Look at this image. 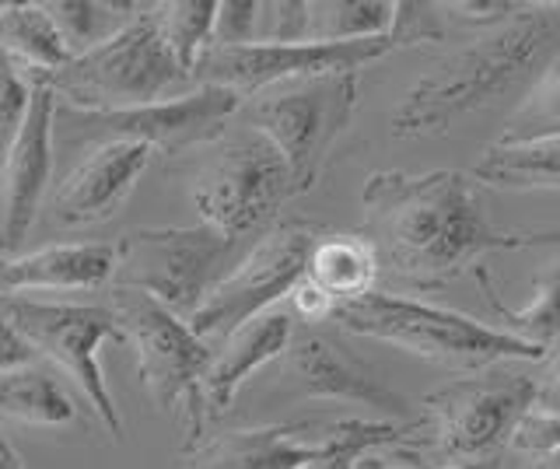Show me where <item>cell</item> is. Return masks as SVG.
Instances as JSON below:
<instances>
[{
	"label": "cell",
	"instance_id": "14",
	"mask_svg": "<svg viewBox=\"0 0 560 469\" xmlns=\"http://www.w3.org/2000/svg\"><path fill=\"white\" fill-rule=\"evenodd\" d=\"M393 36L361 39V43H298V46H210L200 57L192 81L214 84L235 92L242 102L277 89V84L329 78V74H358L361 67L393 54Z\"/></svg>",
	"mask_w": 560,
	"mask_h": 469
},
{
	"label": "cell",
	"instance_id": "27",
	"mask_svg": "<svg viewBox=\"0 0 560 469\" xmlns=\"http://www.w3.org/2000/svg\"><path fill=\"white\" fill-rule=\"evenodd\" d=\"M542 137H560V54L542 67L522 106L508 116L501 144L542 141Z\"/></svg>",
	"mask_w": 560,
	"mask_h": 469
},
{
	"label": "cell",
	"instance_id": "8",
	"mask_svg": "<svg viewBox=\"0 0 560 469\" xmlns=\"http://www.w3.org/2000/svg\"><path fill=\"white\" fill-rule=\"evenodd\" d=\"M214 144V154L192 179V207L210 228L238 242L273 224L294 197H302L284 154L259 130L228 133Z\"/></svg>",
	"mask_w": 560,
	"mask_h": 469
},
{
	"label": "cell",
	"instance_id": "35",
	"mask_svg": "<svg viewBox=\"0 0 560 469\" xmlns=\"http://www.w3.org/2000/svg\"><path fill=\"white\" fill-rule=\"evenodd\" d=\"M291 316H298L302 323H326L332 319V312H337V302L323 294L312 281H302L294 291H291Z\"/></svg>",
	"mask_w": 560,
	"mask_h": 469
},
{
	"label": "cell",
	"instance_id": "31",
	"mask_svg": "<svg viewBox=\"0 0 560 469\" xmlns=\"http://www.w3.org/2000/svg\"><path fill=\"white\" fill-rule=\"evenodd\" d=\"M256 25H259V0H221L210 46H249L256 43Z\"/></svg>",
	"mask_w": 560,
	"mask_h": 469
},
{
	"label": "cell",
	"instance_id": "19",
	"mask_svg": "<svg viewBox=\"0 0 560 469\" xmlns=\"http://www.w3.org/2000/svg\"><path fill=\"white\" fill-rule=\"evenodd\" d=\"M291 312L270 308L262 316L249 319L238 326L232 337H224V347L210 357V368L203 375V407L207 417H221L232 407L235 392L242 389V382L253 372H259L262 364L277 361L288 351L294 340V326H291Z\"/></svg>",
	"mask_w": 560,
	"mask_h": 469
},
{
	"label": "cell",
	"instance_id": "23",
	"mask_svg": "<svg viewBox=\"0 0 560 469\" xmlns=\"http://www.w3.org/2000/svg\"><path fill=\"white\" fill-rule=\"evenodd\" d=\"M472 179L494 189H560V137L522 144H494L483 151V159L472 168Z\"/></svg>",
	"mask_w": 560,
	"mask_h": 469
},
{
	"label": "cell",
	"instance_id": "13",
	"mask_svg": "<svg viewBox=\"0 0 560 469\" xmlns=\"http://www.w3.org/2000/svg\"><path fill=\"white\" fill-rule=\"evenodd\" d=\"M315 242H319V224L308 221H284L270 228L232 273L210 288L203 305L189 316V329L200 340L232 337L238 326L270 312L280 298H291V291L308 273Z\"/></svg>",
	"mask_w": 560,
	"mask_h": 469
},
{
	"label": "cell",
	"instance_id": "21",
	"mask_svg": "<svg viewBox=\"0 0 560 469\" xmlns=\"http://www.w3.org/2000/svg\"><path fill=\"white\" fill-rule=\"evenodd\" d=\"M0 57H8L14 67L22 63L25 74H52L74 60L49 11L18 0L0 4Z\"/></svg>",
	"mask_w": 560,
	"mask_h": 469
},
{
	"label": "cell",
	"instance_id": "28",
	"mask_svg": "<svg viewBox=\"0 0 560 469\" xmlns=\"http://www.w3.org/2000/svg\"><path fill=\"white\" fill-rule=\"evenodd\" d=\"M256 43H270V46L308 43V0H259Z\"/></svg>",
	"mask_w": 560,
	"mask_h": 469
},
{
	"label": "cell",
	"instance_id": "18",
	"mask_svg": "<svg viewBox=\"0 0 560 469\" xmlns=\"http://www.w3.org/2000/svg\"><path fill=\"white\" fill-rule=\"evenodd\" d=\"M116 277V246L63 242L28 256H0V294L25 298V291H98Z\"/></svg>",
	"mask_w": 560,
	"mask_h": 469
},
{
	"label": "cell",
	"instance_id": "7",
	"mask_svg": "<svg viewBox=\"0 0 560 469\" xmlns=\"http://www.w3.org/2000/svg\"><path fill=\"white\" fill-rule=\"evenodd\" d=\"M417 421H361V417L305 413L267 427L228 431L207 438L189 456V469H305L340 452H375L407 445Z\"/></svg>",
	"mask_w": 560,
	"mask_h": 469
},
{
	"label": "cell",
	"instance_id": "24",
	"mask_svg": "<svg viewBox=\"0 0 560 469\" xmlns=\"http://www.w3.org/2000/svg\"><path fill=\"white\" fill-rule=\"evenodd\" d=\"M472 277H477V284L483 291V302L490 305V312L508 326V333L533 343V347H553L560 340V259L542 270L533 284V298L525 302L522 308H508L494 284H490V273L487 267H472Z\"/></svg>",
	"mask_w": 560,
	"mask_h": 469
},
{
	"label": "cell",
	"instance_id": "22",
	"mask_svg": "<svg viewBox=\"0 0 560 469\" xmlns=\"http://www.w3.org/2000/svg\"><path fill=\"white\" fill-rule=\"evenodd\" d=\"M78 417L74 399L67 396L46 364H22L0 372V421L32 427H63Z\"/></svg>",
	"mask_w": 560,
	"mask_h": 469
},
{
	"label": "cell",
	"instance_id": "17",
	"mask_svg": "<svg viewBox=\"0 0 560 469\" xmlns=\"http://www.w3.org/2000/svg\"><path fill=\"white\" fill-rule=\"evenodd\" d=\"M291 372L302 382L305 396L312 399H340V403H358L368 410H378L385 417H407V399L396 389L385 386L375 368H368L361 357L343 351L329 337H319L305 329L294 333L291 347Z\"/></svg>",
	"mask_w": 560,
	"mask_h": 469
},
{
	"label": "cell",
	"instance_id": "15",
	"mask_svg": "<svg viewBox=\"0 0 560 469\" xmlns=\"http://www.w3.org/2000/svg\"><path fill=\"white\" fill-rule=\"evenodd\" d=\"M52 119H57V95L49 84L32 81L28 113L8 141L4 168H0V253L18 249L43 207L52 176V141H57Z\"/></svg>",
	"mask_w": 560,
	"mask_h": 469
},
{
	"label": "cell",
	"instance_id": "32",
	"mask_svg": "<svg viewBox=\"0 0 560 469\" xmlns=\"http://www.w3.org/2000/svg\"><path fill=\"white\" fill-rule=\"evenodd\" d=\"M512 448L529 452V456H536V459L560 456V413L529 410L512 434Z\"/></svg>",
	"mask_w": 560,
	"mask_h": 469
},
{
	"label": "cell",
	"instance_id": "5",
	"mask_svg": "<svg viewBox=\"0 0 560 469\" xmlns=\"http://www.w3.org/2000/svg\"><path fill=\"white\" fill-rule=\"evenodd\" d=\"M52 89L60 106L84 113H119L165 102L175 84L189 81V74L172 57L162 32L154 28L148 4L122 25L116 36L84 49L67 67L52 74H28Z\"/></svg>",
	"mask_w": 560,
	"mask_h": 469
},
{
	"label": "cell",
	"instance_id": "4",
	"mask_svg": "<svg viewBox=\"0 0 560 469\" xmlns=\"http://www.w3.org/2000/svg\"><path fill=\"white\" fill-rule=\"evenodd\" d=\"M536 403L533 375L487 368L472 378H455L420 399L424 417L407 442L431 469L490 459L501 445H512L522 417Z\"/></svg>",
	"mask_w": 560,
	"mask_h": 469
},
{
	"label": "cell",
	"instance_id": "3",
	"mask_svg": "<svg viewBox=\"0 0 560 469\" xmlns=\"http://www.w3.org/2000/svg\"><path fill=\"white\" fill-rule=\"evenodd\" d=\"M343 333L393 343L445 372L480 375L501 361H542L547 351L533 347L508 329H490L463 312H452L431 302H417L407 294L372 291L358 302L337 305L332 312Z\"/></svg>",
	"mask_w": 560,
	"mask_h": 469
},
{
	"label": "cell",
	"instance_id": "26",
	"mask_svg": "<svg viewBox=\"0 0 560 469\" xmlns=\"http://www.w3.org/2000/svg\"><path fill=\"white\" fill-rule=\"evenodd\" d=\"M148 14L154 28L162 32L172 57L179 60V67L192 81V71H197L200 57L214 39L218 0H165V4H148Z\"/></svg>",
	"mask_w": 560,
	"mask_h": 469
},
{
	"label": "cell",
	"instance_id": "11",
	"mask_svg": "<svg viewBox=\"0 0 560 469\" xmlns=\"http://www.w3.org/2000/svg\"><path fill=\"white\" fill-rule=\"evenodd\" d=\"M0 312H4L11 326L22 333V340L32 347L35 357L57 364V368L74 382L78 392L84 396V403L98 417V424L119 442L122 417L98 368V347L105 340L127 343V333H122L116 312L105 305L35 302V298H8V294H0Z\"/></svg>",
	"mask_w": 560,
	"mask_h": 469
},
{
	"label": "cell",
	"instance_id": "33",
	"mask_svg": "<svg viewBox=\"0 0 560 469\" xmlns=\"http://www.w3.org/2000/svg\"><path fill=\"white\" fill-rule=\"evenodd\" d=\"M442 11H448L452 19H463V22H477L494 28L501 22H508L522 4H512V0H452V4H438Z\"/></svg>",
	"mask_w": 560,
	"mask_h": 469
},
{
	"label": "cell",
	"instance_id": "30",
	"mask_svg": "<svg viewBox=\"0 0 560 469\" xmlns=\"http://www.w3.org/2000/svg\"><path fill=\"white\" fill-rule=\"evenodd\" d=\"M32 102V81L22 74V67H14L8 57H0V133L11 137L22 127Z\"/></svg>",
	"mask_w": 560,
	"mask_h": 469
},
{
	"label": "cell",
	"instance_id": "2",
	"mask_svg": "<svg viewBox=\"0 0 560 469\" xmlns=\"http://www.w3.org/2000/svg\"><path fill=\"white\" fill-rule=\"evenodd\" d=\"M560 54V4H522L512 19L480 32L428 74L399 102L389 127L399 141L448 133L459 119L494 106L512 89ZM539 78V74H536Z\"/></svg>",
	"mask_w": 560,
	"mask_h": 469
},
{
	"label": "cell",
	"instance_id": "1",
	"mask_svg": "<svg viewBox=\"0 0 560 469\" xmlns=\"http://www.w3.org/2000/svg\"><path fill=\"white\" fill-rule=\"evenodd\" d=\"M364 238L378 273L402 291H438L487 253L560 242V232H501L490 224L472 172H375L361 189Z\"/></svg>",
	"mask_w": 560,
	"mask_h": 469
},
{
	"label": "cell",
	"instance_id": "38",
	"mask_svg": "<svg viewBox=\"0 0 560 469\" xmlns=\"http://www.w3.org/2000/svg\"><path fill=\"white\" fill-rule=\"evenodd\" d=\"M0 469H25V462H22V456L14 452V445L0 434Z\"/></svg>",
	"mask_w": 560,
	"mask_h": 469
},
{
	"label": "cell",
	"instance_id": "6",
	"mask_svg": "<svg viewBox=\"0 0 560 469\" xmlns=\"http://www.w3.org/2000/svg\"><path fill=\"white\" fill-rule=\"evenodd\" d=\"M116 319L127 333V343L137 354V372L151 403L162 413H183L186 438L183 456H192L207 438V407H203V375L210 368V347L189 329L186 319H179L165 305L140 291L113 288Z\"/></svg>",
	"mask_w": 560,
	"mask_h": 469
},
{
	"label": "cell",
	"instance_id": "12",
	"mask_svg": "<svg viewBox=\"0 0 560 469\" xmlns=\"http://www.w3.org/2000/svg\"><path fill=\"white\" fill-rule=\"evenodd\" d=\"M242 109V98L228 89L200 84L197 92L154 102L140 109L119 113H84L57 102V119H52V137L60 144H109V141H137L151 151L179 154L197 144H214L224 137V124Z\"/></svg>",
	"mask_w": 560,
	"mask_h": 469
},
{
	"label": "cell",
	"instance_id": "16",
	"mask_svg": "<svg viewBox=\"0 0 560 469\" xmlns=\"http://www.w3.org/2000/svg\"><path fill=\"white\" fill-rule=\"evenodd\" d=\"M151 148L137 141H109L95 144V151L74 165V172L49 197V218L60 228H81V224L109 221L133 186L151 165Z\"/></svg>",
	"mask_w": 560,
	"mask_h": 469
},
{
	"label": "cell",
	"instance_id": "20",
	"mask_svg": "<svg viewBox=\"0 0 560 469\" xmlns=\"http://www.w3.org/2000/svg\"><path fill=\"white\" fill-rule=\"evenodd\" d=\"M378 277V256L364 235H326L315 242L308 256L305 281L329 294L337 305H347L372 294Z\"/></svg>",
	"mask_w": 560,
	"mask_h": 469
},
{
	"label": "cell",
	"instance_id": "39",
	"mask_svg": "<svg viewBox=\"0 0 560 469\" xmlns=\"http://www.w3.org/2000/svg\"><path fill=\"white\" fill-rule=\"evenodd\" d=\"M522 469H557L553 462H547V459H536V462H529V466H522Z\"/></svg>",
	"mask_w": 560,
	"mask_h": 469
},
{
	"label": "cell",
	"instance_id": "40",
	"mask_svg": "<svg viewBox=\"0 0 560 469\" xmlns=\"http://www.w3.org/2000/svg\"><path fill=\"white\" fill-rule=\"evenodd\" d=\"M557 469H560V466H557Z\"/></svg>",
	"mask_w": 560,
	"mask_h": 469
},
{
	"label": "cell",
	"instance_id": "29",
	"mask_svg": "<svg viewBox=\"0 0 560 469\" xmlns=\"http://www.w3.org/2000/svg\"><path fill=\"white\" fill-rule=\"evenodd\" d=\"M442 8L438 4H417V0H399L393 14V43L399 46H417V43H438L445 39L442 28Z\"/></svg>",
	"mask_w": 560,
	"mask_h": 469
},
{
	"label": "cell",
	"instance_id": "9",
	"mask_svg": "<svg viewBox=\"0 0 560 469\" xmlns=\"http://www.w3.org/2000/svg\"><path fill=\"white\" fill-rule=\"evenodd\" d=\"M354 106L358 74H329L277 84L245 106V119L284 154L298 194H308L323 179V168L354 116Z\"/></svg>",
	"mask_w": 560,
	"mask_h": 469
},
{
	"label": "cell",
	"instance_id": "25",
	"mask_svg": "<svg viewBox=\"0 0 560 469\" xmlns=\"http://www.w3.org/2000/svg\"><path fill=\"white\" fill-rule=\"evenodd\" d=\"M396 4L385 0H308V43H361L393 32Z\"/></svg>",
	"mask_w": 560,
	"mask_h": 469
},
{
	"label": "cell",
	"instance_id": "10",
	"mask_svg": "<svg viewBox=\"0 0 560 469\" xmlns=\"http://www.w3.org/2000/svg\"><path fill=\"white\" fill-rule=\"evenodd\" d=\"M232 249L235 238L203 221L192 228H133L116 242L113 288L148 294L189 323L224 277L221 267Z\"/></svg>",
	"mask_w": 560,
	"mask_h": 469
},
{
	"label": "cell",
	"instance_id": "36",
	"mask_svg": "<svg viewBox=\"0 0 560 469\" xmlns=\"http://www.w3.org/2000/svg\"><path fill=\"white\" fill-rule=\"evenodd\" d=\"M35 351L22 340V333L11 326V319L0 312V372L8 368H22V364H32Z\"/></svg>",
	"mask_w": 560,
	"mask_h": 469
},
{
	"label": "cell",
	"instance_id": "37",
	"mask_svg": "<svg viewBox=\"0 0 560 469\" xmlns=\"http://www.w3.org/2000/svg\"><path fill=\"white\" fill-rule=\"evenodd\" d=\"M358 459H361V452H340V456H329V459L312 462L305 469H358Z\"/></svg>",
	"mask_w": 560,
	"mask_h": 469
},
{
	"label": "cell",
	"instance_id": "34",
	"mask_svg": "<svg viewBox=\"0 0 560 469\" xmlns=\"http://www.w3.org/2000/svg\"><path fill=\"white\" fill-rule=\"evenodd\" d=\"M536 382V413H560V340L542 357V368L533 378Z\"/></svg>",
	"mask_w": 560,
	"mask_h": 469
}]
</instances>
